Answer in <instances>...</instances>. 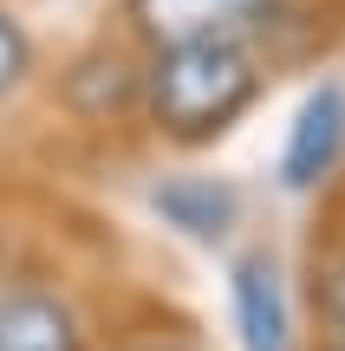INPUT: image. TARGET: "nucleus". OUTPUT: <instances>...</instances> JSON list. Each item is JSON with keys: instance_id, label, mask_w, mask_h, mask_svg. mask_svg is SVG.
Returning a JSON list of instances; mask_svg holds the SVG:
<instances>
[{"instance_id": "f257e3e1", "label": "nucleus", "mask_w": 345, "mask_h": 351, "mask_svg": "<svg viewBox=\"0 0 345 351\" xmlns=\"http://www.w3.org/2000/svg\"><path fill=\"white\" fill-rule=\"evenodd\" d=\"M261 98V59L248 39H195L156 46L137 65V117L176 150L228 137Z\"/></svg>"}, {"instance_id": "f03ea898", "label": "nucleus", "mask_w": 345, "mask_h": 351, "mask_svg": "<svg viewBox=\"0 0 345 351\" xmlns=\"http://www.w3.org/2000/svg\"><path fill=\"white\" fill-rule=\"evenodd\" d=\"M124 26L143 52L156 46H195V39H248L254 46L274 26L281 0H117Z\"/></svg>"}, {"instance_id": "7ed1b4c3", "label": "nucleus", "mask_w": 345, "mask_h": 351, "mask_svg": "<svg viewBox=\"0 0 345 351\" xmlns=\"http://www.w3.org/2000/svg\"><path fill=\"white\" fill-rule=\"evenodd\" d=\"M345 156V85L326 78L300 98L294 130H287V150H281V189L287 195H313V189L333 182Z\"/></svg>"}, {"instance_id": "20e7f679", "label": "nucleus", "mask_w": 345, "mask_h": 351, "mask_svg": "<svg viewBox=\"0 0 345 351\" xmlns=\"http://www.w3.org/2000/svg\"><path fill=\"white\" fill-rule=\"evenodd\" d=\"M0 351H91L85 313L59 287L0 280Z\"/></svg>"}, {"instance_id": "39448f33", "label": "nucleus", "mask_w": 345, "mask_h": 351, "mask_svg": "<svg viewBox=\"0 0 345 351\" xmlns=\"http://www.w3.org/2000/svg\"><path fill=\"white\" fill-rule=\"evenodd\" d=\"M228 306H235L241 351H294V306H287L274 254H241V261H235Z\"/></svg>"}, {"instance_id": "423d86ee", "label": "nucleus", "mask_w": 345, "mask_h": 351, "mask_svg": "<svg viewBox=\"0 0 345 351\" xmlns=\"http://www.w3.org/2000/svg\"><path fill=\"white\" fill-rule=\"evenodd\" d=\"M150 208L169 228H182L189 241H222L235 228V215H241V195L222 176H163L150 189Z\"/></svg>"}, {"instance_id": "0eeeda50", "label": "nucleus", "mask_w": 345, "mask_h": 351, "mask_svg": "<svg viewBox=\"0 0 345 351\" xmlns=\"http://www.w3.org/2000/svg\"><path fill=\"white\" fill-rule=\"evenodd\" d=\"M26 72H33V39H26V26L0 7V104L26 85Z\"/></svg>"}, {"instance_id": "6e6552de", "label": "nucleus", "mask_w": 345, "mask_h": 351, "mask_svg": "<svg viewBox=\"0 0 345 351\" xmlns=\"http://www.w3.org/2000/svg\"><path fill=\"white\" fill-rule=\"evenodd\" d=\"M313 306H320L326 332H345V241L313 267Z\"/></svg>"}, {"instance_id": "1a4fd4ad", "label": "nucleus", "mask_w": 345, "mask_h": 351, "mask_svg": "<svg viewBox=\"0 0 345 351\" xmlns=\"http://www.w3.org/2000/svg\"><path fill=\"white\" fill-rule=\"evenodd\" d=\"M326 351H345V332H326Z\"/></svg>"}, {"instance_id": "9d476101", "label": "nucleus", "mask_w": 345, "mask_h": 351, "mask_svg": "<svg viewBox=\"0 0 345 351\" xmlns=\"http://www.w3.org/2000/svg\"><path fill=\"white\" fill-rule=\"evenodd\" d=\"M0 274H7V228H0Z\"/></svg>"}]
</instances>
